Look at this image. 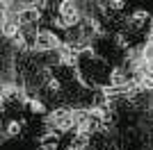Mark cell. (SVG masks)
<instances>
[{"label": "cell", "mask_w": 153, "mask_h": 150, "mask_svg": "<svg viewBox=\"0 0 153 150\" xmlns=\"http://www.w3.org/2000/svg\"><path fill=\"white\" fill-rule=\"evenodd\" d=\"M27 107L32 114H46V105L39 98H27Z\"/></svg>", "instance_id": "30bf717a"}, {"label": "cell", "mask_w": 153, "mask_h": 150, "mask_svg": "<svg viewBox=\"0 0 153 150\" xmlns=\"http://www.w3.org/2000/svg\"><path fill=\"white\" fill-rule=\"evenodd\" d=\"M16 21L21 23V27H30V25H37L41 21V9L39 7H23L16 12Z\"/></svg>", "instance_id": "277c9868"}, {"label": "cell", "mask_w": 153, "mask_h": 150, "mask_svg": "<svg viewBox=\"0 0 153 150\" xmlns=\"http://www.w3.org/2000/svg\"><path fill=\"white\" fill-rule=\"evenodd\" d=\"M0 123H2V118H0Z\"/></svg>", "instance_id": "4fadbf2b"}, {"label": "cell", "mask_w": 153, "mask_h": 150, "mask_svg": "<svg viewBox=\"0 0 153 150\" xmlns=\"http://www.w3.org/2000/svg\"><path fill=\"white\" fill-rule=\"evenodd\" d=\"M64 41L55 34L53 30H37V37H34V48L41 50V52H51V50H57Z\"/></svg>", "instance_id": "3957f363"}, {"label": "cell", "mask_w": 153, "mask_h": 150, "mask_svg": "<svg viewBox=\"0 0 153 150\" xmlns=\"http://www.w3.org/2000/svg\"><path fill=\"white\" fill-rule=\"evenodd\" d=\"M140 57L144 59V62L149 64V66H153V39H149L146 43L142 46V50H140Z\"/></svg>", "instance_id": "ba28073f"}, {"label": "cell", "mask_w": 153, "mask_h": 150, "mask_svg": "<svg viewBox=\"0 0 153 150\" xmlns=\"http://www.w3.org/2000/svg\"><path fill=\"white\" fill-rule=\"evenodd\" d=\"M78 23H80V7H78V0H59L55 25L69 30V27H76Z\"/></svg>", "instance_id": "6da1fadb"}, {"label": "cell", "mask_w": 153, "mask_h": 150, "mask_svg": "<svg viewBox=\"0 0 153 150\" xmlns=\"http://www.w3.org/2000/svg\"><path fill=\"white\" fill-rule=\"evenodd\" d=\"M59 148V137L55 132H48L39 139V150H57Z\"/></svg>", "instance_id": "52a82bcc"}, {"label": "cell", "mask_w": 153, "mask_h": 150, "mask_svg": "<svg viewBox=\"0 0 153 150\" xmlns=\"http://www.w3.org/2000/svg\"><path fill=\"white\" fill-rule=\"evenodd\" d=\"M149 21H151V16H149L146 9H137V12H133L128 16V27L137 32L142 27H149Z\"/></svg>", "instance_id": "8992f818"}, {"label": "cell", "mask_w": 153, "mask_h": 150, "mask_svg": "<svg viewBox=\"0 0 153 150\" xmlns=\"http://www.w3.org/2000/svg\"><path fill=\"white\" fill-rule=\"evenodd\" d=\"M126 7V0H105V12L108 14H119Z\"/></svg>", "instance_id": "9c48e42d"}, {"label": "cell", "mask_w": 153, "mask_h": 150, "mask_svg": "<svg viewBox=\"0 0 153 150\" xmlns=\"http://www.w3.org/2000/svg\"><path fill=\"white\" fill-rule=\"evenodd\" d=\"M108 82H110V87H112V89H121V91H123V89H126L128 84L133 82V75L128 73L126 68H119V66H117V68L110 71Z\"/></svg>", "instance_id": "5b68a950"}, {"label": "cell", "mask_w": 153, "mask_h": 150, "mask_svg": "<svg viewBox=\"0 0 153 150\" xmlns=\"http://www.w3.org/2000/svg\"><path fill=\"white\" fill-rule=\"evenodd\" d=\"M149 39H153V18L149 21Z\"/></svg>", "instance_id": "7c38bea8"}, {"label": "cell", "mask_w": 153, "mask_h": 150, "mask_svg": "<svg viewBox=\"0 0 153 150\" xmlns=\"http://www.w3.org/2000/svg\"><path fill=\"white\" fill-rule=\"evenodd\" d=\"M21 127H23V125H21L19 121H9L7 127H5V134H7V137H19V134H21Z\"/></svg>", "instance_id": "8fae6325"}, {"label": "cell", "mask_w": 153, "mask_h": 150, "mask_svg": "<svg viewBox=\"0 0 153 150\" xmlns=\"http://www.w3.org/2000/svg\"><path fill=\"white\" fill-rule=\"evenodd\" d=\"M48 125L57 132H69L76 127V116H73V109H55L48 116Z\"/></svg>", "instance_id": "7a4b0ae2"}]
</instances>
